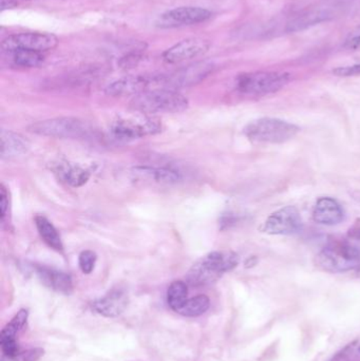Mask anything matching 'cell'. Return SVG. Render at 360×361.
<instances>
[{"label": "cell", "instance_id": "6da1fadb", "mask_svg": "<svg viewBox=\"0 0 360 361\" xmlns=\"http://www.w3.org/2000/svg\"><path fill=\"white\" fill-rule=\"evenodd\" d=\"M238 262V255L232 251H213L193 265L187 274V280L193 286H208L225 273L230 272Z\"/></svg>", "mask_w": 360, "mask_h": 361}, {"label": "cell", "instance_id": "7a4b0ae2", "mask_svg": "<svg viewBox=\"0 0 360 361\" xmlns=\"http://www.w3.org/2000/svg\"><path fill=\"white\" fill-rule=\"evenodd\" d=\"M131 107L144 114L179 113L189 108V99L177 90L156 88L133 97Z\"/></svg>", "mask_w": 360, "mask_h": 361}, {"label": "cell", "instance_id": "3957f363", "mask_svg": "<svg viewBox=\"0 0 360 361\" xmlns=\"http://www.w3.org/2000/svg\"><path fill=\"white\" fill-rule=\"evenodd\" d=\"M298 132L296 125L269 118L254 121L244 128L245 136L258 143H285L295 138Z\"/></svg>", "mask_w": 360, "mask_h": 361}, {"label": "cell", "instance_id": "277c9868", "mask_svg": "<svg viewBox=\"0 0 360 361\" xmlns=\"http://www.w3.org/2000/svg\"><path fill=\"white\" fill-rule=\"evenodd\" d=\"M316 264L326 272H348L359 266L360 253L346 242H332L317 255Z\"/></svg>", "mask_w": 360, "mask_h": 361}, {"label": "cell", "instance_id": "5b68a950", "mask_svg": "<svg viewBox=\"0 0 360 361\" xmlns=\"http://www.w3.org/2000/svg\"><path fill=\"white\" fill-rule=\"evenodd\" d=\"M289 74L279 72H252L237 79V89L244 95H265L277 92L289 82Z\"/></svg>", "mask_w": 360, "mask_h": 361}, {"label": "cell", "instance_id": "8992f818", "mask_svg": "<svg viewBox=\"0 0 360 361\" xmlns=\"http://www.w3.org/2000/svg\"><path fill=\"white\" fill-rule=\"evenodd\" d=\"M90 130L87 123L76 118L52 119L29 127L32 134L56 138H83L89 136Z\"/></svg>", "mask_w": 360, "mask_h": 361}, {"label": "cell", "instance_id": "52a82bcc", "mask_svg": "<svg viewBox=\"0 0 360 361\" xmlns=\"http://www.w3.org/2000/svg\"><path fill=\"white\" fill-rule=\"evenodd\" d=\"M162 130L160 120L154 116L123 119L111 126L113 136L119 140H132L158 134Z\"/></svg>", "mask_w": 360, "mask_h": 361}, {"label": "cell", "instance_id": "ba28073f", "mask_svg": "<svg viewBox=\"0 0 360 361\" xmlns=\"http://www.w3.org/2000/svg\"><path fill=\"white\" fill-rule=\"evenodd\" d=\"M213 64L208 62H200L177 70L169 75L161 76V88L177 90L191 87L206 79L213 72Z\"/></svg>", "mask_w": 360, "mask_h": 361}, {"label": "cell", "instance_id": "9c48e42d", "mask_svg": "<svg viewBox=\"0 0 360 361\" xmlns=\"http://www.w3.org/2000/svg\"><path fill=\"white\" fill-rule=\"evenodd\" d=\"M58 45V37L51 33L28 32L10 35L1 42V49L5 52L19 49L45 52L56 48Z\"/></svg>", "mask_w": 360, "mask_h": 361}, {"label": "cell", "instance_id": "30bf717a", "mask_svg": "<svg viewBox=\"0 0 360 361\" xmlns=\"http://www.w3.org/2000/svg\"><path fill=\"white\" fill-rule=\"evenodd\" d=\"M213 16L209 10L199 7H181L169 10L160 15L156 25L158 28H179L184 25L204 23Z\"/></svg>", "mask_w": 360, "mask_h": 361}, {"label": "cell", "instance_id": "8fae6325", "mask_svg": "<svg viewBox=\"0 0 360 361\" xmlns=\"http://www.w3.org/2000/svg\"><path fill=\"white\" fill-rule=\"evenodd\" d=\"M302 227L300 212L294 206H287L271 214L262 230L269 235H295L300 233Z\"/></svg>", "mask_w": 360, "mask_h": 361}, {"label": "cell", "instance_id": "7c38bea8", "mask_svg": "<svg viewBox=\"0 0 360 361\" xmlns=\"http://www.w3.org/2000/svg\"><path fill=\"white\" fill-rule=\"evenodd\" d=\"M160 76H128L113 82L107 87L106 93L111 97H130L146 92L152 86H160Z\"/></svg>", "mask_w": 360, "mask_h": 361}, {"label": "cell", "instance_id": "4fadbf2b", "mask_svg": "<svg viewBox=\"0 0 360 361\" xmlns=\"http://www.w3.org/2000/svg\"><path fill=\"white\" fill-rule=\"evenodd\" d=\"M211 42L203 38H187L178 42L163 53L164 62L167 64H179L203 55L208 51Z\"/></svg>", "mask_w": 360, "mask_h": 361}, {"label": "cell", "instance_id": "5bb4252c", "mask_svg": "<svg viewBox=\"0 0 360 361\" xmlns=\"http://www.w3.org/2000/svg\"><path fill=\"white\" fill-rule=\"evenodd\" d=\"M29 312L27 310H21L13 319L3 327L0 333V345L3 355L12 356L19 352V343L16 341L17 334L27 325Z\"/></svg>", "mask_w": 360, "mask_h": 361}, {"label": "cell", "instance_id": "9a60e30c", "mask_svg": "<svg viewBox=\"0 0 360 361\" xmlns=\"http://www.w3.org/2000/svg\"><path fill=\"white\" fill-rule=\"evenodd\" d=\"M344 212L337 201L332 198H322L315 205L313 218L322 225H336L344 220Z\"/></svg>", "mask_w": 360, "mask_h": 361}, {"label": "cell", "instance_id": "2e32d148", "mask_svg": "<svg viewBox=\"0 0 360 361\" xmlns=\"http://www.w3.org/2000/svg\"><path fill=\"white\" fill-rule=\"evenodd\" d=\"M127 306V297L122 290H111L105 297L92 303V310L104 317L115 318L121 315Z\"/></svg>", "mask_w": 360, "mask_h": 361}, {"label": "cell", "instance_id": "e0dca14e", "mask_svg": "<svg viewBox=\"0 0 360 361\" xmlns=\"http://www.w3.org/2000/svg\"><path fill=\"white\" fill-rule=\"evenodd\" d=\"M333 15L331 8L319 7L303 12L287 23V32L294 33L310 28L322 21H328Z\"/></svg>", "mask_w": 360, "mask_h": 361}, {"label": "cell", "instance_id": "ac0fdd59", "mask_svg": "<svg viewBox=\"0 0 360 361\" xmlns=\"http://www.w3.org/2000/svg\"><path fill=\"white\" fill-rule=\"evenodd\" d=\"M36 273L40 281L51 290H56L60 294H71L73 284H72V279L69 275L46 266L37 267Z\"/></svg>", "mask_w": 360, "mask_h": 361}, {"label": "cell", "instance_id": "d6986e66", "mask_svg": "<svg viewBox=\"0 0 360 361\" xmlns=\"http://www.w3.org/2000/svg\"><path fill=\"white\" fill-rule=\"evenodd\" d=\"M0 153L3 159H13V158L21 157L28 151V140H25L21 134L15 132L3 130L0 134Z\"/></svg>", "mask_w": 360, "mask_h": 361}, {"label": "cell", "instance_id": "ffe728a7", "mask_svg": "<svg viewBox=\"0 0 360 361\" xmlns=\"http://www.w3.org/2000/svg\"><path fill=\"white\" fill-rule=\"evenodd\" d=\"M35 225H36L39 236L42 238L43 241H44L50 249L58 251H62L64 245H62L60 234H58V229L54 227V225L49 221L46 216H35Z\"/></svg>", "mask_w": 360, "mask_h": 361}, {"label": "cell", "instance_id": "44dd1931", "mask_svg": "<svg viewBox=\"0 0 360 361\" xmlns=\"http://www.w3.org/2000/svg\"><path fill=\"white\" fill-rule=\"evenodd\" d=\"M136 173L141 177L154 181L158 184H175L180 179L177 171L169 169H152V167H141L136 169Z\"/></svg>", "mask_w": 360, "mask_h": 361}, {"label": "cell", "instance_id": "7402d4cb", "mask_svg": "<svg viewBox=\"0 0 360 361\" xmlns=\"http://www.w3.org/2000/svg\"><path fill=\"white\" fill-rule=\"evenodd\" d=\"M60 175L67 184L73 187H81L88 182L90 177L89 171L80 166L66 164L60 169Z\"/></svg>", "mask_w": 360, "mask_h": 361}, {"label": "cell", "instance_id": "603a6c76", "mask_svg": "<svg viewBox=\"0 0 360 361\" xmlns=\"http://www.w3.org/2000/svg\"><path fill=\"white\" fill-rule=\"evenodd\" d=\"M8 53L12 56V60H13L15 64L23 68L38 67L43 64L45 58L44 55H43V52L25 50V49L11 51V52H8Z\"/></svg>", "mask_w": 360, "mask_h": 361}, {"label": "cell", "instance_id": "cb8c5ba5", "mask_svg": "<svg viewBox=\"0 0 360 361\" xmlns=\"http://www.w3.org/2000/svg\"><path fill=\"white\" fill-rule=\"evenodd\" d=\"M211 306V300L205 295H199L197 297L187 299L184 306L180 308L178 314L185 317H199L206 313Z\"/></svg>", "mask_w": 360, "mask_h": 361}, {"label": "cell", "instance_id": "d4e9b609", "mask_svg": "<svg viewBox=\"0 0 360 361\" xmlns=\"http://www.w3.org/2000/svg\"><path fill=\"white\" fill-rule=\"evenodd\" d=\"M187 294H189V288L186 283L175 281L170 284L167 292V301L170 308L176 313H178L180 308L187 301Z\"/></svg>", "mask_w": 360, "mask_h": 361}, {"label": "cell", "instance_id": "484cf974", "mask_svg": "<svg viewBox=\"0 0 360 361\" xmlns=\"http://www.w3.org/2000/svg\"><path fill=\"white\" fill-rule=\"evenodd\" d=\"M45 351L40 347H35L25 352H19L12 356H1V361H37L44 356Z\"/></svg>", "mask_w": 360, "mask_h": 361}, {"label": "cell", "instance_id": "4316f807", "mask_svg": "<svg viewBox=\"0 0 360 361\" xmlns=\"http://www.w3.org/2000/svg\"><path fill=\"white\" fill-rule=\"evenodd\" d=\"M97 255L92 251H85L78 258V264L84 274H91L97 263Z\"/></svg>", "mask_w": 360, "mask_h": 361}, {"label": "cell", "instance_id": "83f0119b", "mask_svg": "<svg viewBox=\"0 0 360 361\" xmlns=\"http://www.w3.org/2000/svg\"><path fill=\"white\" fill-rule=\"evenodd\" d=\"M344 48L352 51L360 49V25L346 36L344 42Z\"/></svg>", "mask_w": 360, "mask_h": 361}, {"label": "cell", "instance_id": "f1b7e54d", "mask_svg": "<svg viewBox=\"0 0 360 361\" xmlns=\"http://www.w3.org/2000/svg\"><path fill=\"white\" fill-rule=\"evenodd\" d=\"M333 73L337 76H355L360 74V64L349 66V67H340L333 70Z\"/></svg>", "mask_w": 360, "mask_h": 361}, {"label": "cell", "instance_id": "f546056e", "mask_svg": "<svg viewBox=\"0 0 360 361\" xmlns=\"http://www.w3.org/2000/svg\"><path fill=\"white\" fill-rule=\"evenodd\" d=\"M8 208H9V193L3 185L0 189V212H1V220H5L7 216Z\"/></svg>", "mask_w": 360, "mask_h": 361}, {"label": "cell", "instance_id": "4dcf8cb0", "mask_svg": "<svg viewBox=\"0 0 360 361\" xmlns=\"http://www.w3.org/2000/svg\"><path fill=\"white\" fill-rule=\"evenodd\" d=\"M349 237L352 239L360 240V219L354 223L349 229Z\"/></svg>", "mask_w": 360, "mask_h": 361}, {"label": "cell", "instance_id": "1f68e13d", "mask_svg": "<svg viewBox=\"0 0 360 361\" xmlns=\"http://www.w3.org/2000/svg\"><path fill=\"white\" fill-rule=\"evenodd\" d=\"M19 5L17 0H1V11L5 10L14 9Z\"/></svg>", "mask_w": 360, "mask_h": 361}, {"label": "cell", "instance_id": "d6a6232c", "mask_svg": "<svg viewBox=\"0 0 360 361\" xmlns=\"http://www.w3.org/2000/svg\"><path fill=\"white\" fill-rule=\"evenodd\" d=\"M357 277L360 278V265L357 267Z\"/></svg>", "mask_w": 360, "mask_h": 361}]
</instances>
